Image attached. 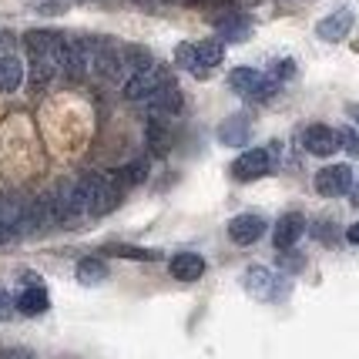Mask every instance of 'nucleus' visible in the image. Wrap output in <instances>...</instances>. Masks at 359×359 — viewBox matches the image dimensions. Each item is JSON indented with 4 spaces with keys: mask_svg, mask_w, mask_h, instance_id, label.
<instances>
[{
    "mask_svg": "<svg viewBox=\"0 0 359 359\" xmlns=\"http://www.w3.org/2000/svg\"><path fill=\"white\" fill-rule=\"evenodd\" d=\"M24 47L31 54V81L34 84H47L61 74V54H64V37L54 31H31L24 34Z\"/></svg>",
    "mask_w": 359,
    "mask_h": 359,
    "instance_id": "1",
    "label": "nucleus"
},
{
    "mask_svg": "<svg viewBox=\"0 0 359 359\" xmlns=\"http://www.w3.org/2000/svg\"><path fill=\"white\" fill-rule=\"evenodd\" d=\"M78 185V195L84 202V212L88 215H104L111 212L118 198H121V188H118V178L114 175H101V172H84L74 182Z\"/></svg>",
    "mask_w": 359,
    "mask_h": 359,
    "instance_id": "2",
    "label": "nucleus"
},
{
    "mask_svg": "<svg viewBox=\"0 0 359 359\" xmlns=\"http://www.w3.org/2000/svg\"><path fill=\"white\" fill-rule=\"evenodd\" d=\"M222 57H225V44L222 41H198V44H178L175 47V64L195 74V78H205L212 67H219Z\"/></svg>",
    "mask_w": 359,
    "mask_h": 359,
    "instance_id": "3",
    "label": "nucleus"
},
{
    "mask_svg": "<svg viewBox=\"0 0 359 359\" xmlns=\"http://www.w3.org/2000/svg\"><path fill=\"white\" fill-rule=\"evenodd\" d=\"M229 84H232L235 94H242L249 101H266V97L276 94V78H269V74L255 71V67H235L229 74Z\"/></svg>",
    "mask_w": 359,
    "mask_h": 359,
    "instance_id": "4",
    "label": "nucleus"
},
{
    "mask_svg": "<svg viewBox=\"0 0 359 359\" xmlns=\"http://www.w3.org/2000/svg\"><path fill=\"white\" fill-rule=\"evenodd\" d=\"M168 84H172V81L165 74V67L151 64V67H144V71H135V74L125 81V97L128 101H148V97H155L158 91H165Z\"/></svg>",
    "mask_w": 359,
    "mask_h": 359,
    "instance_id": "5",
    "label": "nucleus"
},
{
    "mask_svg": "<svg viewBox=\"0 0 359 359\" xmlns=\"http://www.w3.org/2000/svg\"><path fill=\"white\" fill-rule=\"evenodd\" d=\"M245 292L255 299H262V302H269V299H279L285 296V282L272 272V269H262V266H252L249 272H245Z\"/></svg>",
    "mask_w": 359,
    "mask_h": 359,
    "instance_id": "6",
    "label": "nucleus"
},
{
    "mask_svg": "<svg viewBox=\"0 0 359 359\" xmlns=\"http://www.w3.org/2000/svg\"><path fill=\"white\" fill-rule=\"evenodd\" d=\"M353 188V172H349V165H326V168H319L316 172V191L323 195V198H339Z\"/></svg>",
    "mask_w": 359,
    "mask_h": 359,
    "instance_id": "7",
    "label": "nucleus"
},
{
    "mask_svg": "<svg viewBox=\"0 0 359 359\" xmlns=\"http://www.w3.org/2000/svg\"><path fill=\"white\" fill-rule=\"evenodd\" d=\"M269 172H272V155L266 148L242 151V158L232 161V178H238V182H255V178H266Z\"/></svg>",
    "mask_w": 359,
    "mask_h": 359,
    "instance_id": "8",
    "label": "nucleus"
},
{
    "mask_svg": "<svg viewBox=\"0 0 359 359\" xmlns=\"http://www.w3.org/2000/svg\"><path fill=\"white\" fill-rule=\"evenodd\" d=\"M91 71L101 81H118L125 71V54H118L108 44H91Z\"/></svg>",
    "mask_w": 359,
    "mask_h": 359,
    "instance_id": "9",
    "label": "nucleus"
},
{
    "mask_svg": "<svg viewBox=\"0 0 359 359\" xmlns=\"http://www.w3.org/2000/svg\"><path fill=\"white\" fill-rule=\"evenodd\" d=\"M262 235H266V219L255 215V212L235 215V219L229 222V238H232L235 245H255Z\"/></svg>",
    "mask_w": 359,
    "mask_h": 359,
    "instance_id": "10",
    "label": "nucleus"
},
{
    "mask_svg": "<svg viewBox=\"0 0 359 359\" xmlns=\"http://www.w3.org/2000/svg\"><path fill=\"white\" fill-rule=\"evenodd\" d=\"M353 24H356L353 11H349V7H343V11H332L329 17H323V20L316 24V34H319L323 41H329V44H339V41H346V37H349Z\"/></svg>",
    "mask_w": 359,
    "mask_h": 359,
    "instance_id": "11",
    "label": "nucleus"
},
{
    "mask_svg": "<svg viewBox=\"0 0 359 359\" xmlns=\"http://www.w3.org/2000/svg\"><path fill=\"white\" fill-rule=\"evenodd\" d=\"M302 232H306V219H302L299 212H285V215L276 222V229H272V242H276L279 252H289L299 238H302Z\"/></svg>",
    "mask_w": 359,
    "mask_h": 359,
    "instance_id": "12",
    "label": "nucleus"
},
{
    "mask_svg": "<svg viewBox=\"0 0 359 359\" xmlns=\"http://www.w3.org/2000/svg\"><path fill=\"white\" fill-rule=\"evenodd\" d=\"M302 144H306V151H309V155L329 158L336 148H339V131H332V128H326V125H313V128H306Z\"/></svg>",
    "mask_w": 359,
    "mask_h": 359,
    "instance_id": "13",
    "label": "nucleus"
},
{
    "mask_svg": "<svg viewBox=\"0 0 359 359\" xmlns=\"http://www.w3.org/2000/svg\"><path fill=\"white\" fill-rule=\"evenodd\" d=\"M215 31H219L222 41L242 44V41L252 37V20L245 14H222V17H215Z\"/></svg>",
    "mask_w": 359,
    "mask_h": 359,
    "instance_id": "14",
    "label": "nucleus"
},
{
    "mask_svg": "<svg viewBox=\"0 0 359 359\" xmlns=\"http://www.w3.org/2000/svg\"><path fill=\"white\" fill-rule=\"evenodd\" d=\"M252 138V121L245 114H232L219 125V141L225 148H242L245 141Z\"/></svg>",
    "mask_w": 359,
    "mask_h": 359,
    "instance_id": "15",
    "label": "nucleus"
},
{
    "mask_svg": "<svg viewBox=\"0 0 359 359\" xmlns=\"http://www.w3.org/2000/svg\"><path fill=\"white\" fill-rule=\"evenodd\" d=\"M168 272L178 282H198L205 276V259L195 255V252H178L172 262H168Z\"/></svg>",
    "mask_w": 359,
    "mask_h": 359,
    "instance_id": "16",
    "label": "nucleus"
},
{
    "mask_svg": "<svg viewBox=\"0 0 359 359\" xmlns=\"http://www.w3.org/2000/svg\"><path fill=\"white\" fill-rule=\"evenodd\" d=\"M14 302H17V313H24V316H41V313H47V306H50L47 289L37 279H31V285H24V292H20Z\"/></svg>",
    "mask_w": 359,
    "mask_h": 359,
    "instance_id": "17",
    "label": "nucleus"
},
{
    "mask_svg": "<svg viewBox=\"0 0 359 359\" xmlns=\"http://www.w3.org/2000/svg\"><path fill=\"white\" fill-rule=\"evenodd\" d=\"M74 276H78L81 285H101V282L108 279V262L97 259V255H88V259H81L78 262Z\"/></svg>",
    "mask_w": 359,
    "mask_h": 359,
    "instance_id": "18",
    "label": "nucleus"
},
{
    "mask_svg": "<svg viewBox=\"0 0 359 359\" xmlns=\"http://www.w3.org/2000/svg\"><path fill=\"white\" fill-rule=\"evenodd\" d=\"M20 81H24V64L14 54H4L0 57V94H14Z\"/></svg>",
    "mask_w": 359,
    "mask_h": 359,
    "instance_id": "19",
    "label": "nucleus"
},
{
    "mask_svg": "<svg viewBox=\"0 0 359 359\" xmlns=\"http://www.w3.org/2000/svg\"><path fill=\"white\" fill-rule=\"evenodd\" d=\"M108 255H118V259H131V262H155V259H161V252L141 249V245H111Z\"/></svg>",
    "mask_w": 359,
    "mask_h": 359,
    "instance_id": "20",
    "label": "nucleus"
},
{
    "mask_svg": "<svg viewBox=\"0 0 359 359\" xmlns=\"http://www.w3.org/2000/svg\"><path fill=\"white\" fill-rule=\"evenodd\" d=\"M151 104H155L161 114H178V111H182V94H178L175 84H168L165 91H158L155 97H151Z\"/></svg>",
    "mask_w": 359,
    "mask_h": 359,
    "instance_id": "21",
    "label": "nucleus"
},
{
    "mask_svg": "<svg viewBox=\"0 0 359 359\" xmlns=\"http://www.w3.org/2000/svg\"><path fill=\"white\" fill-rule=\"evenodd\" d=\"M114 178H121L125 185H141V182L148 178V161H144V158H138V161L125 165L121 172H114Z\"/></svg>",
    "mask_w": 359,
    "mask_h": 359,
    "instance_id": "22",
    "label": "nucleus"
},
{
    "mask_svg": "<svg viewBox=\"0 0 359 359\" xmlns=\"http://www.w3.org/2000/svg\"><path fill=\"white\" fill-rule=\"evenodd\" d=\"M125 61H128V67H131V74H135V71H144V67H151V57H148L144 47H128Z\"/></svg>",
    "mask_w": 359,
    "mask_h": 359,
    "instance_id": "23",
    "label": "nucleus"
},
{
    "mask_svg": "<svg viewBox=\"0 0 359 359\" xmlns=\"http://www.w3.org/2000/svg\"><path fill=\"white\" fill-rule=\"evenodd\" d=\"M339 148H343L346 155L359 158V131H353V128H339Z\"/></svg>",
    "mask_w": 359,
    "mask_h": 359,
    "instance_id": "24",
    "label": "nucleus"
},
{
    "mask_svg": "<svg viewBox=\"0 0 359 359\" xmlns=\"http://www.w3.org/2000/svg\"><path fill=\"white\" fill-rule=\"evenodd\" d=\"M148 135H151V148H155V151H165V148H168V131L158 125V121L148 125Z\"/></svg>",
    "mask_w": 359,
    "mask_h": 359,
    "instance_id": "25",
    "label": "nucleus"
},
{
    "mask_svg": "<svg viewBox=\"0 0 359 359\" xmlns=\"http://www.w3.org/2000/svg\"><path fill=\"white\" fill-rule=\"evenodd\" d=\"M17 309V302L11 296H7V292H4V289H0V319H7V316L14 313Z\"/></svg>",
    "mask_w": 359,
    "mask_h": 359,
    "instance_id": "26",
    "label": "nucleus"
},
{
    "mask_svg": "<svg viewBox=\"0 0 359 359\" xmlns=\"http://www.w3.org/2000/svg\"><path fill=\"white\" fill-rule=\"evenodd\" d=\"M292 71H296V67H292V61H279V64H276V74H279V78H289Z\"/></svg>",
    "mask_w": 359,
    "mask_h": 359,
    "instance_id": "27",
    "label": "nucleus"
},
{
    "mask_svg": "<svg viewBox=\"0 0 359 359\" xmlns=\"http://www.w3.org/2000/svg\"><path fill=\"white\" fill-rule=\"evenodd\" d=\"M346 238H349L353 245H359V222H353V225L346 229Z\"/></svg>",
    "mask_w": 359,
    "mask_h": 359,
    "instance_id": "28",
    "label": "nucleus"
},
{
    "mask_svg": "<svg viewBox=\"0 0 359 359\" xmlns=\"http://www.w3.org/2000/svg\"><path fill=\"white\" fill-rule=\"evenodd\" d=\"M349 118H353V121L359 125V104H353V108H349Z\"/></svg>",
    "mask_w": 359,
    "mask_h": 359,
    "instance_id": "29",
    "label": "nucleus"
},
{
    "mask_svg": "<svg viewBox=\"0 0 359 359\" xmlns=\"http://www.w3.org/2000/svg\"><path fill=\"white\" fill-rule=\"evenodd\" d=\"M0 359H4V356H0Z\"/></svg>",
    "mask_w": 359,
    "mask_h": 359,
    "instance_id": "30",
    "label": "nucleus"
}]
</instances>
